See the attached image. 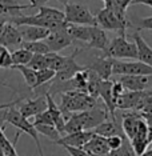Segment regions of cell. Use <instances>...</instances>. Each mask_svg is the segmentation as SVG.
Wrapping results in <instances>:
<instances>
[{"mask_svg": "<svg viewBox=\"0 0 152 156\" xmlns=\"http://www.w3.org/2000/svg\"><path fill=\"white\" fill-rule=\"evenodd\" d=\"M97 105V99L92 98L84 91H68L62 94L60 109L63 115H71L73 112H83L92 109Z\"/></svg>", "mask_w": 152, "mask_h": 156, "instance_id": "6da1fadb", "label": "cell"}, {"mask_svg": "<svg viewBox=\"0 0 152 156\" xmlns=\"http://www.w3.org/2000/svg\"><path fill=\"white\" fill-rule=\"evenodd\" d=\"M2 119H3V122H4V123L12 124V126L15 127L17 131H20V132H24V133L30 135V136L34 139L35 143H36L39 155H40V156H44L43 150H41L40 139H39V133H37L36 128H35L34 123H31L27 118H24V116L19 112V109H17L15 105L5 108L4 111H3V113H2Z\"/></svg>", "mask_w": 152, "mask_h": 156, "instance_id": "7a4b0ae2", "label": "cell"}, {"mask_svg": "<svg viewBox=\"0 0 152 156\" xmlns=\"http://www.w3.org/2000/svg\"><path fill=\"white\" fill-rule=\"evenodd\" d=\"M125 31L119 32L120 35L116 36L115 39L109 40L108 47L104 49V56L116 60H122V59H137V48L135 41H131L125 36Z\"/></svg>", "mask_w": 152, "mask_h": 156, "instance_id": "3957f363", "label": "cell"}, {"mask_svg": "<svg viewBox=\"0 0 152 156\" xmlns=\"http://www.w3.org/2000/svg\"><path fill=\"white\" fill-rule=\"evenodd\" d=\"M64 22L69 24H79V26H97L96 17L92 12L83 4L68 3L64 5Z\"/></svg>", "mask_w": 152, "mask_h": 156, "instance_id": "277c9868", "label": "cell"}, {"mask_svg": "<svg viewBox=\"0 0 152 156\" xmlns=\"http://www.w3.org/2000/svg\"><path fill=\"white\" fill-rule=\"evenodd\" d=\"M96 23L97 27H101L104 31H118V32H122V31H125V28L129 26L127 23L125 17L119 16L118 13H115L112 9L104 7L101 11H99V13L96 16Z\"/></svg>", "mask_w": 152, "mask_h": 156, "instance_id": "5b68a950", "label": "cell"}, {"mask_svg": "<svg viewBox=\"0 0 152 156\" xmlns=\"http://www.w3.org/2000/svg\"><path fill=\"white\" fill-rule=\"evenodd\" d=\"M112 75H143L152 76V67L144 64L141 62H122V60L114 59L112 64Z\"/></svg>", "mask_w": 152, "mask_h": 156, "instance_id": "8992f818", "label": "cell"}, {"mask_svg": "<svg viewBox=\"0 0 152 156\" xmlns=\"http://www.w3.org/2000/svg\"><path fill=\"white\" fill-rule=\"evenodd\" d=\"M150 94H151L150 91L123 92V94L116 99V103H115L116 109H133V111H137L140 104L143 103L144 99H146V96H148Z\"/></svg>", "mask_w": 152, "mask_h": 156, "instance_id": "52a82bcc", "label": "cell"}, {"mask_svg": "<svg viewBox=\"0 0 152 156\" xmlns=\"http://www.w3.org/2000/svg\"><path fill=\"white\" fill-rule=\"evenodd\" d=\"M79 115H80V119H82L84 131L95 129L99 124H101L104 120H107L109 118V113L107 111V108H99L97 105L94 107L92 109L79 112Z\"/></svg>", "mask_w": 152, "mask_h": 156, "instance_id": "ba28073f", "label": "cell"}, {"mask_svg": "<svg viewBox=\"0 0 152 156\" xmlns=\"http://www.w3.org/2000/svg\"><path fill=\"white\" fill-rule=\"evenodd\" d=\"M45 44L48 45L49 51L51 52H60L64 48L69 47L73 43V40L71 39V36L65 32V27L63 30H58V31H51L49 35L44 39Z\"/></svg>", "mask_w": 152, "mask_h": 156, "instance_id": "9c48e42d", "label": "cell"}, {"mask_svg": "<svg viewBox=\"0 0 152 156\" xmlns=\"http://www.w3.org/2000/svg\"><path fill=\"white\" fill-rule=\"evenodd\" d=\"M80 51H82L80 48H76L75 51H73L69 56H67V60H65L64 67H63V68L60 69L59 72H56L55 79H54L55 81H67V80L72 79V77L75 76L77 72H80V71L86 69V67L79 66V64H77V63L75 62L76 55L79 54Z\"/></svg>", "mask_w": 152, "mask_h": 156, "instance_id": "30bf717a", "label": "cell"}, {"mask_svg": "<svg viewBox=\"0 0 152 156\" xmlns=\"http://www.w3.org/2000/svg\"><path fill=\"white\" fill-rule=\"evenodd\" d=\"M119 81L124 87L125 91L139 92L146 91L152 84V76H143V75H123L120 76Z\"/></svg>", "mask_w": 152, "mask_h": 156, "instance_id": "8fae6325", "label": "cell"}, {"mask_svg": "<svg viewBox=\"0 0 152 156\" xmlns=\"http://www.w3.org/2000/svg\"><path fill=\"white\" fill-rule=\"evenodd\" d=\"M19 112L22 113L24 118L30 119V118H35L39 113L44 112L47 109V99L44 96H39L36 99H27L26 101H23L19 105Z\"/></svg>", "mask_w": 152, "mask_h": 156, "instance_id": "7c38bea8", "label": "cell"}, {"mask_svg": "<svg viewBox=\"0 0 152 156\" xmlns=\"http://www.w3.org/2000/svg\"><path fill=\"white\" fill-rule=\"evenodd\" d=\"M112 64H114V59L101 56V58L95 59L90 66H87V68L94 71L100 79L109 80V77L112 76Z\"/></svg>", "mask_w": 152, "mask_h": 156, "instance_id": "4fadbf2b", "label": "cell"}, {"mask_svg": "<svg viewBox=\"0 0 152 156\" xmlns=\"http://www.w3.org/2000/svg\"><path fill=\"white\" fill-rule=\"evenodd\" d=\"M23 39L22 34H20L19 27H16L12 23H7L3 32L0 34V44L4 45V47H13V45H19L22 44Z\"/></svg>", "mask_w": 152, "mask_h": 156, "instance_id": "5bb4252c", "label": "cell"}, {"mask_svg": "<svg viewBox=\"0 0 152 156\" xmlns=\"http://www.w3.org/2000/svg\"><path fill=\"white\" fill-rule=\"evenodd\" d=\"M92 131H79L75 133H68L62 136L56 141L59 145H69V147H76V148H83V145L87 143L92 136Z\"/></svg>", "mask_w": 152, "mask_h": 156, "instance_id": "9a60e30c", "label": "cell"}, {"mask_svg": "<svg viewBox=\"0 0 152 156\" xmlns=\"http://www.w3.org/2000/svg\"><path fill=\"white\" fill-rule=\"evenodd\" d=\"M141 119V115L139 111H132L128 113H122V129L124 136L128 140H131L136 133L137 124H139Z\"/></svg>", "mask_w": 152, "mask_h": 156, "instance_id": "2e32d148", "label": "cell"}, {"mask_svg": "<svg viewBox=\"0 0 152 156\" xmlns=\"http://www.w3.org/2000/svg\"><path fill=\"white\" fill-rule=\"evenodd\" d=\"M99 96L103 99L104 105L107 108L108 113L111 115L112 119H116L115 111H116V105H115V99L112 96V81L111 80H101L99 84Z\"/></svg>", "mask_w": 152, "mask_h": 156, "instance_id": "e0dca14e", "label": "cell"}, {"mask_svg": "<svg viewBox=\"0 0 152 156\" xmlns=\"http://www.w3.org/2000/svg\"><path fill=\"white\" fill-rule=\"evenodd\" d=\"M83 150L92 155H104L111 152L107 143V139L103 136H99L96 133H92L91 139L83 145Z\"/></svg>", "mask_w": 152, "mask_h": 156, "instance_id": "ac0fdd59", "label": "cell"}, {"mask_svg": "<svg viewBox=\"0 0 152 156\" xmlns=\"http://www.w3.org/2000/svg\"><path fill=\"white\" fill-rule=\"evenodd\" d=\"M94 133L99 135V136H103V137H111V136H115V135H118V136H124V133H123V129H122V126L118 124L116 122V119H107L104 120L101 124H99L95 129H92Z\"/></svg>", "mask_w": 152, "mask_h": 156, "instance_id": "d6986e66", "label": "cell"}, {"mask_svg": "<svg viewBox=\"0 0 152 156\" xmlns=\"http://www.w3.org/2000/svg\"><path fill=\"white\" fill-rule=\"evenodd\" d=\"M108 44H109V37L103 28H100L97 26L91 27V35H90V40L87 43V47L104 51L108 47Z\"/></svg>", "mask_w": 152, "mask_h": 156, "instance_id": "ffe728a7", "label": "cell"}, {"mask_svg": "<svg viewBox=\"0 0 152 156\" xmlns=\"http://www.w3.org/2000/svg\"><path fill=\"white\" fill-rule=\"evenodd\" d=\"M20 34H22L23 41H39L44 40L49 35L51 31L43 27H36V26H20L19 27Z\"/></svg>", "mask_w": 152, "mask_h": 156, "instance_id": "44dd1931", "label": "cell"}, {"mask_svg": "<svg viewBox=\"0 0 152 156\" xmlns=\"http://www.w3.org/2000/svg\"><path fill=\"white\" fill-rule=\"evenodd\" d=\"M133 41H135L137 48V60L152 67V48L143 39V36H140L139 32L133 34Z\"/></svg>", "mask_w": 152, "mask_h": 156, "instance_id": "7402d4cb", "label": "cell"}, {"mask_svg": "<svg viewBox=\"0 0 152 156\" xmlns=\"http://www.w3.org/2000/svg\"><path fill=\"white\" fill-rule=\"evenodd\" d=\"M37 15H40L44 19L54 20V22H64V11H60L58 8L41 5L37 8Z\"/></svg>", "mask_w": 152, "mask_h": 156, "instance_id": "603a6c76", "label": "cell"}, {"mask_svg": "<svg viewBox=\"0 0 152 156\" xmlns=\"http://www.w3.org/2000/svg\"><path fill=\"white\" fill-rule=\"evenodd\" d=\"M32 56H34L32 52L20 47L19 49H15L13 52H11L12 66H27L30 63V60L32 59Z\"/></svg>", "mask_w": 152, "mask_h": 156, "instance_id": "cb8c5ba5", "label": "cell"}, {"mask_svg": "<svg viewBox=\"0 0 152 156\" xmlns=\"http://www.w3.org/2000/svg\"><path fill=\"white\" fill-rule=\"evenodd\" d=\"M22 48L28 49L30 52H32L34 55H47L49 54V48L45 44L44 40H39V41H22Z\"/></svg>", "mask_w": 152, "mask_h": 156, "instance_id": "d4e9b609", "label": "cell"}, {"mask_svg": "<svg viewBox=\"0 0 152 156\" xmlns=\"http://www.w3.org/2000/svg\"><path fill=\"white\" fill-rule=\"evenodd\" d=\"M45 60H47V68H51L55 72H59L65 64L67 56H62L56 54V52H49V54L45 55Z\"/></svg>", "mask_w": 152, "mask_h": 156, "instance_id": "484cf974", "label": "cell"}, {"mask_svg": "<svg viewBox=\"0 0 152 156\" xmlns=\"http://www.w3.org/2000/svg\"><path fill=\"white\" fill-rule=\"evenodd\" d=\"M11 68L19 71L23 75L27 86L30 87L31 90H35V84H36V71L30 68L28 66H12Z\"/></svg>", "mask_w": 152, "mask_h": 156, "instance_id": "4316f807", "label": "cell"}, {"mask_svg": "<svg viewBox=\"0 0 152 156\" xmlns=\"http://www.w3.org/2000/svg\"><path fill=\"white\" fill-rule=\"evenodd\" d=\"M36 128L39 135H44L45 137H48L49 140H52L54 143H56L60 137V133L58 132V129L55 128V126H48V124H34Z\"/></svg>", "mask_w": 152, "mask_h": 156, "instance_id": "83f0119b", "label": "cell"}, {"mask_svg": "<svg viewBox=\"0 0 152 156\" xmlns=\"http://www.w3.org/2000/svg\"><path fill=\"white\" fill-rule=\"evenodd\" d=\"M55 75H56V72L51 68H43L40 71H36V84H35V90L44 86V84H47L48 81L54 80Z\"/></svg>", "mask_w": 152, "mask_h": 156, "instance_id": "f1b7e54d", "label": "cell"}, {"mask_svg": "<svg viewBox=\"0 0 152 156\" xmlns=\"http://www.w3.org/2000/svg\"><path fill=\"white\" fill-rule=\"evenodd\" d=\"M109 155L111 156H136L135 152H133L132 145H131V141L127 137H124L123 144L119 148H116V150H112L109 152Z\"/></svg>", "mask_w": 152, "mask_h": 156, "instance_id": "f546056e", "label": "cell"}, {"mask_svg": "<svg viewBox=\"0 0 152 156\" xmlns=\"http://www.w3.org/2000/svg\"><path fill=\"white\" fill-rule=\"evenodd\" d=\"M0 148L4 152V156H19L15 150V144H12L11 141L5 137V135H0Z\"/></svg>", "mask_w": 152, "mask_h": 156, "instance_id": "4dcf8cb0", "label": "cell"}, {"mask_svg": "<svg viewBox=\"0 0 152 156\" xmlns=\"http://www.w3.org/2000/svg\"><path fill=\"white\" fill-rule=\"evenodd\" d=\"M12 67V59L9 49L0 44V68L8 69Z\"/></svg>", "mask_w": 152, "mask_h": 156, "instance_id": "1f68e13d", "label": "cell"}, {"mask_svg": "<svg viewBox=\"0 0 152 156\" xmlns=\"http://www.w3.org/2000/svg\"><path fill=\"white\" fill-rule=\"evenodd\" d=\"M30 68L35 71H40L43 68H47V60H45V55H34L30 63L27 64Z\"/></svg>", "mask_w": 152, "mask_h": 156, "instance_id": "d6a6232c", "label": "cell"}, {"mask_svg": "<svg viewBox=\"0 0 152 156\" xmlns=\"http://www.w3.org/2000/svg\"><path fill=\"white\" fill-rule=\"evenodd\" d=\"M34 124H48V126H54V120H52V116L49 115V112L45 109L44 112L35 116Z\"/></svg>", "mask_w": 152, "mask_h": 156, "instance_id": "836d02e7", "label": "cell"}, {"mask_svg": "<svg viewBox=\"0 0 152 156\" xmlns=\"http://www.w3.org/2000/svg\"><path fill=\"white\" fill-rule=\"evenodd\" d=\"M136 30V32H139L141 30H150L152 31V16L144 17V19H139L136 22V26H132Z\"/></svg>", "mask_w": 152, "mask_h": 156, "instance_id": "e575fe53", "label": "cell"}, {"mask_svg": "<svg viewBox=\"0 0 152 156\" xmlns=\"http://www.w3.org/2000/svg\"><path fill=\"white\" fill-rule=\"evenodd\" d=\"M137 111L141 112V113H147V115H151L152 113V92L148 95V96H146V99H144L143 103L140 104V107Z\"/></svg>", "mask_w": 152, "mask_h": 156, "instance_id": "d590c367", "label": "cell"}, {"mask_svg": "<svg viewBox=\"0 0 152 156\" xmlns=\"http://www.w3.org/2000/svg\"><path fill=\"white\" fill-rule=\"evenodd\" d=\"M125 136H118V135H115V136H111V137H107V143H108V147L109 150H116V148H119L120 145L123 144V140H124Z\"/></svg>", "mask_w": 152, "mask_h": 156, "instance_id": "8d00e7d4", "label": "cell"}, {"mask_svg": "<svg viewBox=\"0 0 152 156\" xmlns=\"http://www.w3.org/2000/svg\"><path fill=\"white\" fill-rule=\"evenodd\" d=\"M63 148H64L71 156H91V154H88V152L84 151L83 148L69 147V145H63Z\"/></svg>", "mask_w": 152, "mask_h": 156, "instance_id": "74e56055", "label": "cell"}, {"mask_svg": "<svg viewBox=\"0 0 152 156\" xmlns=\"http://www.w3.org/2000/svg\"><path fill=\"white\" fill-rule=\"evenodd\" d=\"M124 92V87L122 86V83L118 80V81H112V96L115 99V103H116V99H118L120 95Z\"/></svg>", "mask_w": 152, "mask_h": 156, "instance_id": "f35d334b", "label": "cell"}, {"mask_svg": "<svg viewBox=\"0 0 152 156\" xmlns=\"http://www.w3.org/2000/svg\"><path fill=\"white\" fill-rule=\"evenodd\" d=\"M131 2H132V0H116V4H118L123 11H125L127 7L131 4Z\"/></svg>", "mask_w": 152, "mask_h": 156, "instance_id": "ab89813d", "label": "cell"}, {"mask_svg": "<svg viewBox=\"0 0 152 156\" xmlns=\"http://www.w3.org/2000/svg\"><path fill=\"white\" fill-rule=\"evenodd\" d=\"M30 2H31V7L32 8H39V7L44 5L48 0H30Z\"/></svg>", "mask_w": 152, "mask_h": 156, "instance_id": "60d3db41", "label": "cell"}, {"mask_svg": "<svg viewBox=\"0 0 152 156\" xmlns=\"http://www.w3.org/2000/svg\"><path fill=\"white\" fill-rule=\"evenodd\" d=\"M8 19H9V17H7V15H2V16H0V34L3 32L5 24L8 23Z\"/></svg>", "mask_w": 152, "mask_h": 156, "instance_id": "b9f144b4", "label": "cell"}, {"mask_svg": "<svg viewBox=\"0 0 152 156\" xmlns=\"http://www.w3.org/2000/svg\"><path fill=\"white\" fill-rule=\"evenodd\" d=\"M131 4H146L152 8V0H132Z\"/></svg>", "mask_w": 152, "mask_h": 156, "instance_id": "7bdbcfd3", "label": "cell"}, {"mask_svg": "<svg viewBox=\"0 0 152 156\" xmlns=\"http://www.w3.org/2000/svg\"><path fill=\"white\" fill-rule=\"evenodd\" d=\"M0 4H4V5H17L19 2L17 0H0Z\"/></svg>", "mask_w": 152, "mask_h": 156, "instance_id": "ee69618b", "label": "cell"}, {"mask_svg": "<svg viewBox=\"0 0 152 156\" xmlns=\"http://www.w3.org/2000/svg\"><path fill=\"white\" fill-rule=\"evenodd\" d=\"M141 156H152V148H150V150H147L146 152H144Z\"/></svg>", "mask_w": 152, "mask_h": 156, "instance_id": "f6af8a7d", "label": "cell"}, {"mask_svg": "<svg viewBox=\"0 0 152 156\" xmlns=\"http://www.w3.org/2000/svg\"><path fill=\"white\" fill-rule=\"evenodd\" d=\"M56 2H59V3H62L63 5H67L69 3V0H56Z\"/></svg>", "mask_w": 152, "mask_h": 156, "instance_id": "bcb514c9", "label": "cell"}, {"mask_svg": "<svg viewBox=\"0 0 152 156\" xmlns=\"http://www.w3.org/2000/svg\"><path fill=\"white\" fill-rule=\"evenodd\" d=\"M91 156H111V155H109V154H104V155H92V154H91Z\"/></svg>", "mask_w": 152, "mask_h": 156, "instance_id": "7dc6e473", "label": "cell"}, {"mask_svg": "<svg viewBox=\"0 0 152 156\" xmlns=\"http://www.w3.org/2000/svg\"><path fill=\"white\" fill-rule=\"evenodd\" d=\"M150 145H151V148H152V141H151V144H150Z\"/></svg>", "mask_w": 152, "mask_h": 156, "instance_id": "c3c4849f", "label": "cell"}, {"mask_svg": "<svg viewBox=\"0 0 152 156\" xmlns=\"http://www.w3.org/2000/svg\"><path fill=\"white\" fill-rule=\"evenodd\" d=\"M17 2H19V0H17Z\"/></svg>", "mask_w": 152, "mask_h": 156, "instance_id": "681fc988", "label": "cell"}, {"mask_svg": "<svg viewBox=\"0 0 152 156\" xmlns=\"http://www.w3.org/2000/svg\"><path fill=\"white\" fill-rule=\"evenodd\" d=\"M103 2H104V0H103Z\"/></svg>", "mask_w": 152, "mask_h": 156, "instance_id": "f907efd6", "label": "cell"}]
</instances>
